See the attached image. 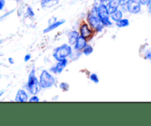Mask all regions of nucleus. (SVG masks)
Returning <instances> with one entry per match:
<instances>
[{"mask_svg":"<svg viewBox=\"0 0 151 126\" xmlns=\"http://www.w3.org/2000/svg\"><path fill=\"white\" fill-rule=\"evenodd\" d=\"M26 88L31 95H37L41 89L39 80L35 76V70L34 67L30 70L29 73Z\"/></svg>","mask_w":151,"mask_h":126,"instance_id":"1","label":"nucleus"},{"mask_svg":"<svg viewBox=\"0 0 151 126\" xmlns=\"http://www.w3.org/2000/svg\"><path fill=\"white\" fill-rule=\"evenodd\" d=\"M72 48L69 44L64 43L54 49L52 56L56 61H59L63 59L67 58L72 54Z\"/></svg>","mask_w":151,"mask_h":126,"instance_id":"2","label":"nucleus"},{"mask_svg":"<svg viewBox=\"0 0 151 126\" xmlns=\"http://www.w3.org/2000/svg\"><path fill=\"white\" fill-rule=\"evenodd\" d=\"M39 83L41 87L43 89H48L54 86L55 83V79L54 76L47 70H44L41 72L39 78Z\"/></svg>","mask_w":151,"mask_h":126,"instance_id":"3","label":"nucleus"},{"mask_svg":"<svg viewBox=\"0 0 151 126\" xmlns=\"http://www.w3.org/2000/svg\"><path fill=\"white\" fill-rule=\"evenodd\" d=\"M87 21H88V25L91 26V29H94L96 32H101L104 29V26L97 16V14L91 13L90 12L87 15Z\"/></svg>","mask_w":151,"mask_h":126,"instance_id":"4","label":"nucleus"},{"mask_svg":"<svg viewBox=\"0 0 151 126\" xmlns=\"http://www.w3.org/2000/svg\"><path fill=\"white\" fill-rule=\"evenodd\" d=\"M141 3L139 0H129L126 4L127 10L132 14H137L141 11Z\"/></svg>","mask_w":151,"mask_h":126,"instance_id":"5","label":"nucleus"},{"mask_svg":"<svg viewBox=\"0 0 151 126\" xmlns=\"http://www.w3.org/2000/svg\"><path fill=\"white\" fill-rule=\"evenodd\" d=\"M68 59L66 58L59 60V61H58L57 64L55 66H53L52 67H51L50 70L52 73H55V74H60V73H61L63 71L65 67H66Z\"/></svg>","mask_w":151,"mask_h":126,"instance_id":"6","label":"nucleus"},{"mask_svg":"<svg viewBox=\"0 0 151 126\" xmlns=\"http://www.w3.org/2000/svg\"><path fill=\"white\" fill-rule=\"evenodd\" d=\"M97 16L100 21H105L109 19L110 18V13H109L108 7L106 4H100L98 7H97Z\"/></svg>","mask_w":151,"mask_h":126,"instance_id":"7","label":"nucleus"},{"mask_svg":"<svg viewBox=\"0 0 151 126\" xmlns=\"http://www.w3.org/2000/svg\"><path fill=\"white\" fill-rule=\"evenodd\" d=\"M80 34L82 37H83L86 39H90L93 36L94 32L89 28V26L87 23H83L80 28Z\"/></svg>","mask_w":151,"mask_h":126,"instance_id":"8","label":"nucleus"},{"mask_svg":"<svg viewBox=\"0 0 151 126\" xmlns=\"http://www.w3.org/2000/svg\"><path fill=\"white\" fill-rule=\"evenodd\" d=\"M15 101L16 102H22L24 103L28 101V95L27 92L24 89H20L17 91L15 98Z\"/></svg>","mask_w":151,"mask_h":126,"instance_id":"9","label":"nucleus"},{"mask_svg":"<svg viewBox=\"0 0 151 126\" xmlns=\"http://www.w3.org/2000/svg\"><path fill=\"white\" fill-rule=\"evenodd\" d=\"M86 45L87 40L86 39V38H84L83 37L81 36V35H80V36L78 37L75 44L74 45V48H75V50H76V51H81V50H83L85 48V46Z\"/></svg>","mask_w":151,"mask_h":126,"instance_id":"10","label":"nucleus"},{"mask_svg":"<svg viewBox=\"0 0 151 126\" xmlns=\"http://www.w3.org/2000/svg\"><path fill=\"white\" fill-rule=\"evenodd\" d=\"M65 22H66V21H65L64 19H62V20H60V21H55V22H53V23H50V24L49 25V26H47L46 29H44L43 32H44V34L48 33V32H50L51 31H52V30H54V29L58 28L59 26H61L62 24H63Z\"/></svg>","mask_w":151,"mask_h":126,"instance_id":"11","label":"nucleus"},{"mask_svg":"<svg viewBox=\"0 0 151 126\" xmlns=\"http://www.w3.org/2000/svg\"><path fill=\"white\" fill-rule=\"evenodd\" d=\"M119 6H120V0H110L107 5L109 13L111 14V13H114L118 10Z\"/></svg>","mask_w":151,"mask_h":126,"instance_id":"12","label":"nucleus"},{"mask_svg":"<svg viewBox=\"0 0 151 126\" xmlns=\"http://www.w3.org/2000/svg\"><path fill=\"white\" fill-rule=\"evenodd\" d=\"M79 36H80L79 32H78L77 31L73 30L69 32V34H68V42H69V45H75Z\"/></svg>","mask_w":151,"mask_h":126,"instance_id":"13","label":"nucleus"},{"mask_svg":"<svg viewBox=\"0 0 151 126\" xmlns=\"http://www.w3.org/2000/svg\"><path fill=\"white\" fill-rule=\"evenodd\" d=\"M122 16H123V14H122V12L121 11V10H117L116 11H115L114 13L110 14L111 20L114 21H115V22L119 21L120 19H122Z\"/></svg>","mask_w":151,"mask_h":126,"instance_id":"14","label":"nucleus"},{"mask_svg":"<svg viewBox=\"0 0 151 126\" xmlns=\"http://www.w3.org/2000/svg\"><path fill=\"white\" fill-rule=\"evenodd\" d=\"M58 1L59 0H41V5L43 8H44V7H50L52 6L51 4L52 2L55 5L58 3Z\"/></svg>","mask_w":151,"mask_h":126,"instance_id":"15","label":"nucleus"},{"mask_svg":"<svg viewBox=\"0 0 151 126\" xmlns=\"http://www.w3.org/2000/svg\"><path fill=\"white\" fill-rule=\"evenodd\" d=\"M130 24L129 20L127 18H122L119 21L116 22V26L119 28H122V27H126V26H128Z\"/></svg>","mask_w":151,"mask_h":126,"instance_id":"16","label":"nucleus"},{"mask_svg":"<svg viewBox=\"0 0 151 126\" xmlns=\"http://www.w3.org/2000/svg\"><path fill=\"white\" fill-rule=\"evenodd\" d=\"M93 51H94L93 47L90 45H86L85 46V48L83 49V54L86 56H88L91 54H92Z\"/></svg>","mask_w":151,"mask_h":126,"instance_id":"17","label":"nucleus"},{"mask_svg":"<svg viewBox=\"0 0 151 126\" xmlns=\"http://www.w3.org/2000/svg\"><path fill=\"white\" fill-rule=\"evenodd\" d=\"M25 15H26V17H29V18H33L34 16H35V13L33 12V10H32V7H27V12L26 13H25Z\"/></svg>","mask_w":151,"mask_h":126,"instance_id":"18","label":"nucleus"},{"mask_svg":"<svg viewBox=\"0 0 151 126\" xmlns=\"http://www.w3.org/2000/svg\"><path fill=\"white\" fill-rule=\"evenodd\" d=\"M59 87L60 88V89H62L64 92H66V91L69 90V84L66 82H61L59 85Z\"/></svg>","mask_w":151,"mask_h":126,"instance_id":"19","label":"nucleus"},{"mask_svg":"<svg viewBox=\"0 0 151 126\" xmlns=\"http://www.w3.org/2000/svg\"><path fill=\"white\" fill-rule=\"evenodd\" d=\"M89 79L91 81H93L94 83H95V84L99 83V81H100L99 80L98 76H97L96 73H91L89 76Z\"/></svg>","mask_w":151,"mask_h":126,"instance_id":"20","label":"nucleus"},{"mask_svg":"<svg viewBox=\"0 0 151 126\" xmlns=\"http://www.w3.org/2000/svg\"><path fill=\"white\" fill-rule=\"evenodd\" d=\"M145 58L146 59L151 60V48H149L146 50L145 54Z\"/></svg>","mask_w":151,"mask_h":126,"instance_id":"21","label":"nucleus"},{"mask_svg":"<svg viewBox=\"0 0 151 126\" xmlns=\"http://www.w3.org/2000/svg\"><path fill=\"white\" fill-rule=\"evenodd\" d=\"M102 23L104 26V27H109V26H112V22L111 21L110 19H107V20L102 21Z\"/></svg>","mask_w":151,"mask_h":126,"instance_id":"22","label":"nucleus"},{"mask_svg":"<svg viewBox=\"0 0 151 126\" xmlns=\"http://www.w3.org/2000/svg\"><path fill=\"white\" fill-rule=\"evenodd\" d=\"M28 101L29 102H39L40 99L36 95H32V96L28 100Z\"/></svg>","mask_w":151,"mask_h":126,"instance_id":"23","label":"nucleus"},{"mask_svg":"<svg viewBox=\"0 0 151 126\" xmlns=\"http://www.w3.org/2000/svg\"><path fill=\"white\" fill-rule=\"evenodd\" d=\"M31 59V54H27L26 55L24 56V61L25 62H27L29 61Z\"/></svg>","mask_w":151,"mask_h":126,"instance_id":"24","label":"nucleus"},{"mask_svg":"<svg viewBox=\"0 0 151 126\" xmlns=\"http://www.w3.org/2000/svg\"><path fill=\"white\" fill-rule=\"evenodd\" d=\"M102 0H94V6L96 7H98L100 4H102Z\"/></svg>","mask_w":151,"mask_h":126,"instance_id":"25","label":"nucleus"},{"mask_svg":"<svg viewBox=\"0 0 151 126\" xmlns=\"http://www.w3.org/2000/svg\"><path fill=\"white\" fill-rule=\"evenodd\" d=\"M147 7V10H148V13L151 14V0H148V2L146 4Z\"/></svg>","mask_w":151,"mask_h":126,"instance_id":"26","label":"nucleus"},{"mask_svg":"<svg viewBox=\"0 0 151 126\" xmlns=\"http://www.w3.org/2000/svg\"><path fill=\"white\" fill-rule=\"evenodd\" d=\"M5 4V0H0V10H2Z\"/></svg>","mask_w":151,"mask_h":126,"instance_id":"27","label":"nucleus"},{"mask_svg":"<svg viewBox=\"0 0 151 126\" xmlns=\"http://www.w3.org/2000/svg\"><path fill=\"white\" fill-rule=\"evenodd\" d=\"M129 0H120V5L121 6H125L126 4L128 3V1Z\"/></svg>","mask_w":151,"mask_h":126,"instance_id":"28","label":"nucleus"},{"mask_svg":"<svg viewBox=\"0 0 151 126\" xmlns=\"http://www.w3.org/2000/svg\"><path fill=\"white\" fill-rule=\"evenodd\" d=\"M139 1L142 5H146L148 2V0H139Z\"/></svg>","mask_w":151,"mask_h":126,"instance_id":"29","label":"nucleus"},{"mask_svg":"<svg viewBox=\"0 0 151 126\" xmlns=\"http://www.w3.org/2000/svg\"><path fill=\"white\" fill-rule=\"evenodd\" d=\"M109 1H110V0H102V3H103V4H106V6L108 5Z\"/></svg>","mask_w":151,"mask_h":126,"instance_id":"30","label":"nucleus"},{"mask_svg":"<svg viewBox=\"0 0 151 126\" xmlns=\"http://www.w3.org/2000/svg\"><path fill=\"white\" fill-rule=\"evenodd\" d=\"M8 61L10 63V64H14V59H13V58H11V57H10V58H8Z\"/></svg>","mask_w":151,"mask_h":126,"instance_id":"31","label":"nucleus"},{"mask_svg":"<svg viewBox=\"0 0 151 126\" xmlns=\"http://www.w3.org/2000/svg\"><path fill=\"white\" fill-rule=\"evenodd\" d=\"M4 93V90L2 89V90H0V97H1L3 95V94Z\"/></svg>","mask_w":151,"mask_h":126,"instance_id":"32","label":"nucleus"},{"mask_svg":"<svg viewBox=\"0 0 151 126\" xmlns=\"http://www.w3.org/2000/svg\"><path fill=\"white\" fill-rule=\"evenodd\" d=\"M2 42H3V40H0V44H1Z\"/></svg>","mask_w":151,"mask_h":126,"instance_id":"33","label":"nucleus"},{"mask_svg":"<svg viewBox=\"0 0 151 126\" xmlns=\"http://www.w3.org/2000/svg\"><path fill=\"white\" fill-rule=\"evenodd\" d=\"M16 1H19V0H16Z\"/></svg>","mask_w":151,"mask_h":126,"instance_id":"34","label":"nucleus"},{"mask_svg":"<svg viewBox=\"0 0 151 126\" xmlns=\"http://www.w3.org/2000/svg\"><path fill=\"white\" fill-rule=\"evenodd\" d=\"M1 64H0V65H1Z\"/></svg>","mask_w":151,"mask_h":126,"instance_id":"35","label":"nucleus"}]
</instances>
